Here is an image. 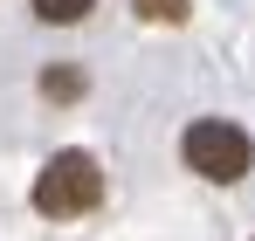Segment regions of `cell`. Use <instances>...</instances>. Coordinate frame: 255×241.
I'll return each mask as SVG.
<instances>
[{
	"instance_id": "1",
	"label": "cell",
	"mask_w": 255,
	"mask_h": 241,
	"mask_svg": "<svg viewBox=\"0 0 255 241\" xmlns=\"http://www.w3.org/2000/svg\"><path fill=\"white\" fill-rule=\"evenodd\" d=\"M104 200V172H97V159L90 152H55V159L42 165V179H35V214H48V221H76V214H90V207Z\"/></svg>"
},
{
	"instance_id": "2",
	"label": "cell",
	"mask_w": 255,
	"mask_h": 241,
	"mask_svg": "<svg viewBox=\"0 0 255 241\" xmlns=\"http://www.w3.org/2000/svg\"><path fill=\"white\" fill-rule=\"evenodd\" d=\"M179 152H186V165H193L200 179L235 186V179L249 172V131L228 124V118H193V124H186V138H179Z\"/></svg>"
},
{
	"instance_id": "3",
	"label": "cell",
	"mask_w": 255,
	"mask_h": 241,
	"mask_svg": "<svg viewBox=\"0 0 255 241\" xmlns=\"http://www.w3.org/2000/svg\"><path fill=\"white\" fill-rule=\"evenodd\" d=\"M42 97L48 104H76L83 97V69H42Z\"/></svg>"
},
{
	"instance_id": "4",
	"label": "cell",
	"mask_w": 255,
	"mask_h": 241,
	"mask_svg": "<svg viewBox=\"0 0 255 241\" xmlns=\"http://www.w3.org/2000/svg\"><path fill=\"white\" fill-rule=\"evenodd\" d=\"M90 7H97V0H35V14H42L48 28H76Z\"/></svg>"
},
{
	"instance_id": "5",
	"label": "cell",
	"mask_w": 255,
	"mask_h": 241,
	"mask_svg": "<svg viewBox=\"0 0 255 241\" xmlns=\"http://www.w3.org/2000/svg\"><path fill=\"white\" fill-rule=\"evenodd\" d=\"M138 14H145V21H166V28H179V21H186V0H138Z\"/></svg>"
}]
</instances>
